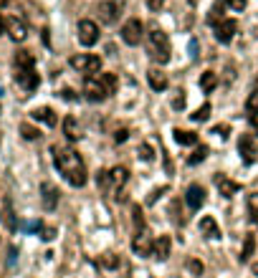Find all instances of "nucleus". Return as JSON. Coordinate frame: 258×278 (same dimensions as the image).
I'll return each instance as SVG.
<instances>
[{
    "instance_id": "34",
    "label": "nucleus",
    "mask_w": 258,
    "mask_h": 278,
    "mask_svg": "<svg viewBox=\"0 0 258 278\" xmlns=\"http://www.w3.org/2000/svg\"><path fill=\"white\" fill-rule=\"evenodd\" d=\"M137 154L142 157V160H144V162H152V160H155V152H152V147H150V144H139Z\"/></svg>"
},
{
    "instance_id": "3",
    "label": "nucleus",
    "mask_w": 258,
    "mask_h": 278,
    "mask_svg": "<svg viewBox=\"0 0 258 278\" xmlns=\"http://www.w3.org/2000/svg\"><path fill=\"white\" fill-rule=\"evenodd\" d=\"M147 41H150V53H152V58H155L160 66L170 61V51H172V48H170V38H167V33H165L157 23L150 25Z\"/></svg>"
},
{
    "instance_id": "33",
    "label": "nucleus",
    "mask_w": 258,
    "mask_h": 278,
    "mask_svg": "<svg viewBox=\"0 0 258 278\" xmlns=\"http://www.w3.org/2000/svg\"><path fill=\"white\" fill-rule=\"evenodd\" d=\"M208 116H210V104H203L200 109H195V114H190L193 122H208Z\"/></svg>"
},
{
    "instance_id": "46",
    "label": "nucleus",
    "mask_w": 258,
    "mask_h": 278,
    "mask_svg": "<svg viewBox=\"0 0 258 278\" xmlns=\"http://www.w3.org/2000/svg\"><path fill=\"white\" fill-rule=\"evenodd\" d=\"M195 3H198V0H190V5H195Z\"/></svg>"
},
{
    "instance_id": "38",
    "label": "nucleus",
    "mask_w": 258,
    "mask_h": 278,
    "mask_svg": "<svg viewBox=\"0 0 258 278\" xmlns=\"http://www.w3.org/2000/svg\"><path fill=\"white\" fill-rule=\"evenodd\" d=\"M162 192H167V185H165V187H157V190H152V192H150V197H147V203L152 205V203L157 200V195H162Z\"/></svg>"
},
{
    "instance_id": "1",
    "label": "nucleus",
    "mask_w": 258,
    "mask_h": 278,
    "mask_svg": "<svg viewBox=\"0 0 258 278\" xmlns=\"http://www.w3.org/2000/svg\"><path fill=\"white\" fill-rule=\"evenodd\" d=\"M51 152H53V165L63 175V180L68 185H73V187H84L86 180H89V172H86V165L81 160V154L76 149L61 147V144L51 147Z\"/></svg>"
},
{
    "instance_id": "39",
    "label": "nucleus",
    "mask_w": 258,
    "mask_h": 278,
    "mask_svg": "<svg viewBox=\"0 0 258 278\" xmlns=\"http://www.w3.org/2000/svg\"><path fill=\"white\" fill-rule=\"evenodd\" d=\"M162 5H165V0H147V8H150L152 13H157Z\"/></svg>"
},
{
    "instance_id": "10",
    "label": "nucleus",
    "mask_w": 258,
    "mask_h": 278,
    "mask_svg": "<svg viewBox=\"0 0 258 278\" xmlns=\"http://www.w3.org/2000/svg\"><path fill=\"white\" fill-rule=\"evenodd\" d=\"M236 30H238V23H236L233 18H226L223 23H218V25H215V41H218V43H223V46H228V43L233 41Z\"/></svg>"
},
{
    "instance_id": "26",
    "label": "nucleus",
    "mask_w": 258,
    "mask_h": 278,
    "mask_svg": "<svg viewBox=\"0 0 258 278\" xmlns=\"http://www.w3.org/2000/svg\"><path fill=\"white\" fill-rule=\"evenodd\" d=\"M215 86H218V73H215V71H205V73H200V89H203L205 94H210Z\"/></svg>"
},
{
    "instance_id": "5",
    "label": "nucleus",
    "mask_w": 258,
    "mask_h": 278,
    "mask_svg": "<svg viewBox=\"0 0 258 278\" xmlns=\"http://www.w3.org/2000/svg\"><path fill=\"white\" fill-rule=\"evenodd\" d=\"M142 35H144V23H142L139 18H129V20L122 25V41H124L127 46H139Z\"/></svg>"
},
{
    "instance_id": "32",
    "label": "nucleus",
    "mask_w": 258,
    "mask_h": 278,
    "mask_svg": "<svg viewBox=\"0 0 258 278\" xmlns=\"http://www.w3.org/2000/svg\"><path fill=\"white\" fill-rule=\"evenodd\" d=\"M20 134H23V139H28V142L41 139V132L35 129V127H30V124H20Z\"/></svg>"
},
{
    "instance_id": "29",
    "label": "nucleus",
    "mask_w": 258,
    "mask_h": 278,
    "mask_svg": "<svg viewBox=\"0 0 258 278\" xmlns=\"http://www.w3.org/2000/svg\"><path fill=\"white\" fill-rule=\"evenodd\" d=\"M248 215H251V223L258 225V192L248 195Z\"/></svg>"
},
{
    "instance_id": "4",
    "label": "nucleus",
    "mask_w": 258,
    "mask_h": 278,
    "mask_svg": "<svg viewBox=\"0 0 258 278\" xmlns=\"http://www.w3.org/2000/svg\"><path fill=\"white\" fill-rule=\"evenodd\" d=\"M71 68H76L79 73H86V76H96L101 71V58L94 56V53H76L71 56Z\"/></svg>"
},
{
    "instance_id": "35",
    "label": "nucleus",
    "mask_w": 258,
    "mask_h": 278,
    "mask_svg": "<svg viewBox=\"0 0 258 278\" xmlns=\"http://www.w3.org/2000/svg\"><path fill=\"white\" fill-rule=\"evenodd\" d=\"M188 271H190L193 276H203L205 266H203V261H198V258H190V261H188Z\"/></svg>"
},
{
    "instance_id": "44",
    "label": "nucleus",
    "mask_w": 258,
    "mask_h": 278,
    "mask_svg": "<svg viewBox=\"0 0 258 278\" xmlns=\"http://www.w3.org/2000/svg\"><path fill=\"white\" fill-rule=\"evenodd\" d=\"M251 273H253V276H258V263H251Z\"/></svg>"
},
{
    "instance_id": "17",
    "label": "nucleus",
    "mask_w": 258,
    "mask_h": 278,
    "mask_svg": "<svg viewBox=\"0 0 258 278\" xmlns=\"http://www.w3.org/2000/svg\"><path fill=\"white\" fill-rule=\"evenodd\" d=\"M213 182H215L218 192L223 195V197H233V195L238 192V182H233V180H231V177H226V175H215V177H213Z\"/></svg>"
},
{
    "instance_id": "11",
    "label": "nucleus",
    "mask_w": 258,
    "mask_h": 278,
    "mask_svg": "<svg viewBox=\"0 0 258 278\" xmlns=\"http://www.w3.org/2000/svg\"><path fill=\"white\" fill-rule=\"evenodd\" d=\"M15 81H18L20 89L35 91V89H38V84H41V76L35 73V68H25V71H15Z\"/></svg>"
},
{
    "instance_id": "43",
    "label": "nucleus",
    "mask_w": 258,
    "mask_h": 278,
    "mask_svg": "<svg viewBox=\"0 0 258 278\" xmlns=\"http://www.w3.org/2000/svg\"><path fill=\"white\" fill-rule=\"evenodd\" d=\"M3 33H8V23H5L3 15H0V35H3Z\"/></svg>"
},
{
    "instance_id": "19",
    "label": "nucleus",
    "mask_w": 258,
    "mask_h": 278,
    "mask_svg": "<svg viewBox=\"0 0 258 278\" xmlns=\"http://www.w3.org/2000/svg\"><path fill=\"white\" fill-rule=\"evenodd\" d=\"M170 248H172L170 235H160V238H155L152 256H155V258H160V261H167V258H170Z\"/></svg>"
},
{
    "instance_id": "21",
    "label": "nucleus",
    "mask_w": 258,
    "mask_h": 278,
    "mask_svg": "<svg viewBox=\"0 0 258 278\" xmlns=\"http://www.w3.org/2000/svg\"><path fill=\"white\" fill-rule=\"evenodd\" d=\"M147 81H150V86L155 89V91H165L167 89V76L160 71V68H150V71H147Z\"/></svg>"
},
{
    "instance_id": "42",
    "label": "nucleus",
    "mask_w": 258,
    "mask_h": 278,
    "mask_svg": "<svg viewBox=\"0 0 258 278\" xmlns=\"http://www.w3.org/2000/svg\"><path fill=\"white\" fill-rule=\"evenodd\" d=\"M127 137H129V132H127V129H119V132L114 134V139H117V142H127Z\"/></svg>"
},
{
    "instance_id": "45",
    "label": "nucleus",
    "mask_w": 258,
    "mask_h": 278,
    "mask_svg": "<svg viewBox=\"0 0 258 278\" xmlns=\"http://www.w3.org/2000/svg\"><path fill=\"white\" fill-rule=\"evenodd\" d=\"M8 3H10V0H0V10H3V8H8Z\"/></svg>"
},
{
    "instance_id": "6",
    "label": "nucleus",
    "mask_w": 258,
    "mask_h": 278,
    "mask_svg": "<svg viewBox=\"0 0 258 278\" xmlns=\"http://www.w3.org/2000/svg\"><path fill=\"white\" fill-rule=\"evenodd\" d=\"M152 248H155V241H152V235L147 228H139L132 238V251L137 256H152Z\"/></svg>"
},
{
    "instance_id": "18",
    "label": "nucleus",
    "mask_w": 258,
    "mask_h": 278,
    "mask_svg": "<svg viewBox=\"0 0 258 278\" xmlns=\"http://www.w3.org/2000/svg\"><path fill=\"white\" fill-rule=\"evenodd\" d=\"M63 134H66L68 142H79L81 139V127H79L76 116H66L63 119Z\"/></svg>"
},
{
    "instance_id": "16",
    "label": "nucleus",
    "mask_w": 258,
    "mask_h": 278,
    "mask_svg": "<svg viewBox=\"0 0 258 278\" xmlns=\"http://www.w3.org/2000/svg\"><path fill=\"white\" fill-rule=\"evenodd\" d=\"M30 116L35 119V122H43L46 127H56V124H58V116H56V111H53L51 106H38V109H33Z\"/></svg>"
},
{
    "instance_id": "23",
    "label": "nucleus",
    "mask_w": 258,
    "mask_h": 278,
    "mask_svg": "<svg viewBox=\"0 0 258 278\" xmlns=\"http://www.w3.org/2000/svg\"><path fill=\"white\" fill-rule=\"evenodd\" d=\"M35 66V58L30 51H18L15 53V71H25V68H33Z\"/></svg>"
},
{
    "instance_id": "25",
    "label": "nucleus",
    "mask_w": 258,
    "mask_h": 278,
    "mask_svg": "<svg viewBox=\"0 0 258 278\" xmlns=\"http://www.w3.org/2000/svg\"><path fill=\"white\" fill-rule=\"evenodd\" d=\"M243 111H246V116H251V119L258 116V89H253V91L248 94V99H246V104H243Z\"/></svg>"
},
{
    "instance_id": "13",
    "label": "nucleus",
    "mask_w": 258,
    "mask_h": 278,
    "mask_svg": "<svg viewBox=\"0 0 258 278\" xmlns=\"http://www.w3.org/2000/svg\"><path fill=\"white\" fill-rule=\"evenodd\" d=\"M185 203H188L190 210H200V208L205 205V190H203V185H190V187H188Z\"/></svg>"
},
{
    "instance_id": "15",
    "label": "nucleus",
    "mask_w": 258,
    "mask_h": 278,
    "mask_svg": "<svg viewBox=\"0 0 258 278\" xmlns=\"http://www.w3.org/2000/svg\"><path fill=\"white\" fill-rule=\"evenodd\" d=\"M198 228H200V235L210 238V241H218V238H220V228H218V223H215L213 215H203L200 223H198Z\"/></svg>"
},
{
    "instance_id": "40",
    "label": "nucleus",
    "mask_w": 258,
    "mask_h": 278,
    "mask_svg": "<svg viewBox=\"0 0 258 278\" xmlns=\"http://www.w3.org/2000/svg\"><path fill=\"white\" fill-rule=\"evenodd\" d=\"M172 106H175V109H182V106H185V94L180 91V96H175V99H172Z\"/></svg>"
},
{
    "instance_id": "31",
    "label": "nucleus",
    "mask_w": 258,
    "mask_h": 278,
    "mask_svg": "<svg viewBox=\"0 0 258 278\" xmlns=\"http://www.w3.org/2000/svg\"><path fill=\"white\" fill-rule=\"evenodd\" d=\"M205 157H208V147H205V144H200V147L188 157V165H200V162L205 160Z\"/></svg>"
},
{
    "instance_id": "27",
    "label": "nucleus",
    "mask_w": 258,
    "mask_h": 278,
    "mask_svg": "<svg viewBox=\"0 0 258 278\" xmlns=\"http://www.w3.org/2000/svg\"><path fill=\"white\" fill-rule=\"evenodd\" d=\"M109 175H112V185H114V187H124L127 180H129L127 167H112V170H109Z\"/></svg>"
},
{
    "instance_id": "2",
    "label": "nucleus",
    "mask_w": 258,
    "mask_h": 278,
    "mask_svg": "<svg viewBox=\"0 0 258 278\" xmlns=\"http://www.w3.org/2000/svg\"><path fill=\"white\" fill-rule=\"evenodd\" d=\"M114 91H117V76L114 73L86 76V81H84V94L89 101H106Z\"/></svg>"
},
{
    "instance_id": "14",
    "label": "nucleus",
    "mask_w": 258,
    "mask_h": 278,
    "mask_svg": "<svg viewBox=\"0 0 258 278\" xmlns=\"http://www.w3.org/2000/svg\"><path fill=\"white\" fill-rule=\"evenodd\" d=\"M5 23H8V35L13 38L15 43H23L25 38H28V28H25V23L20 20V18H5Z\"/></svg>"
},
{
    "instance_id": "22",
    "label": "nucleus",
    "mask_w": 258,
    "mask_h": 278,
    "mask_svg": "<svg viewBox=\"0 0 258 278\" xmlns=\"http://www.w3.org/2000/svg\"><path fill=\"white\" fill-rule=\"evenodd\" d=\"M172 137H175V142H177V144H182V147H193V144H198V137H195V132L172 129Z\"/></svg>"
},
{
    "instance_id": "24",
    "label": "nucleus",
    "mask_w": 258,
    "mask_h": 278,
    "mask_svg": "<svg viewBox=\"0 0 258 278\" xmlns=\"http://www.w3.org/2000/svg\"><path fill=\"white\" fill-rule=\"evenodd\" d=\"M253 251H256V238L248 233L246 238H243V248H241V263H248L251 261V256H253Z\"/></svg>"
},
{
    "instance_id": "8",
    "label": "nucleus",
    "mask_w": 258,
    "mask_h": 278,
    "mask_svg": "<svg viewBox=\"0 0 258 278\" xmlns=\"http://www.w3.org/2000/svg\"><path fill=\"white\" fill-rule=\"evenodd\" d=\"M96 13H99V20H101L104 25H114V23L119 20L122 3H117V0H104V3H99Z\"/></svg>"
},
{
    "instance_id": "30",
    "label": "nucleus",
    "mask_w": 258,
    "mask_h": 278,
    "mask_svg": "<svg viewBox=\"0 0 258 278\" xmlns=\"http://www.w3.org/2000/svg\"><path fill=\"white\" fill-rule=\"evenodd\" d=\"M96 185L104 190V192H109L114 185H112V175H109V170H99V175H96Z\"/></svg>"
},
{
    "instance_id": "41",
    "label": "nucleus",
    "mask_w": 258,
    "mask_h": 278,
    "mask_svg": "<svg viewBox=\"0 0 258 278\" xmlns=\"http://www.w3.org/2000/svg\"><path fill=\"white\" fill-rule=\"evenodd\" d=\"M43 241H53V238H56V228H43Z\"/></svg>"
},
{
    "instance_id": "9",
    "label": "nucleus",
    "mask_w": 258,
    "mask_h": 278,
    "mask_svg": "<svg viewBox=\"0 0 258 278\" xmlns=\"http://www.w3.org/2000/svg\"><path fill=\"white\" fill-rule=\"evenodd\" d=\"M238 154L243 157L246 165H253V162H256L258 147H256V137H253V134H241V137H238Z\"/></svg>"
},
{
    "instance_id": "7",
    "label": "nucleus",
    "mask_w": 258,
    "mask_h": 278,
    "mask_svg": "<svg viewBox=\"0 0 258 278\" xmlns=\"http://www.w3.org/2000/svg\"><path fill=\"white\" fill-rule=\"evenodd\" d=\"M76 33H79V43L86 46V48H91V46L99 43V25L94 20H79Z\"/></svg>"
},
{
    "instance_id": "12",
    "label": "nucleus",
    "mask_w": 258,
    "mask_h": 278,
    "mask_svg": "<svg viewBox=\"0 0 258 278\" xmlns=\"http://www.w3.org/2000/svg\"><path fill=\"white\" fill-rule=\"evenodd\" d=\"M41 203L46 210H56L58 208V187L53 182H43L41 185Z\"/></svg>"
},
{
    "instance_id": "28",
    "label": "nucleus",
    "mask_w": 258,
    "mask_h": 278,
    "mask_svg": "<svg viewBox=\"0 0 258 278\" xmlns=\"http://www.w3.org/2000/svg\"><path fill=\"white\" fill-rule=\"evenodd\" d=\"M119 263H122V261H119L117 253H104V256L99 258V266H101V268H109V271H112V268H119Z\"/></svg>"
},
{
    "instance_id": "37",
    "label": "nucleus",
    "mask_w": 258,
    "mask_h": 278,
    "mask_svg": "<svg viewBox=\"0 0 258 278\" xmlns=\"http://www.w3.org/2000/svg\"><path fill=\"white\" fill-rule=\"evenodd\" d=\"M228 132H231V127H228V124H218V127H213V134H215V137H223V139H226V137H228Z\"/></svg>"
},
{
    "instance_id": "36",
    "label": "nucleus",
    "mask_w": 258,
    "mask_h": 278,
    "mask_svg": "<svg viewBox=\"0 0 258 278\" xmlns=\"http://www.w3.org/2000/svg\"><path fill=\"white\" fill-rule=\"evenodd\" d=\"M226 3H228V8H231V10L241 13V10L246 8V3H248V0H226Z\"/></svg>"
},
{
    "instance_id": "20",
    "label": "nucleus",
    "mask_w": 258,
    "mask_h": 278,
    "mask_svg": "<svg viewBox=\"0 0 258 278\" xmlns=\"http://www.w3.org/2000/svg\"><path fill=\"white\" fill-rule=\"evenodd\" d=\"M226 8H228L226 0H218V3H213V8L208 10V23H210L213 28H215L218 23L226 20Z\"/></svg>"
}]
</instances>
